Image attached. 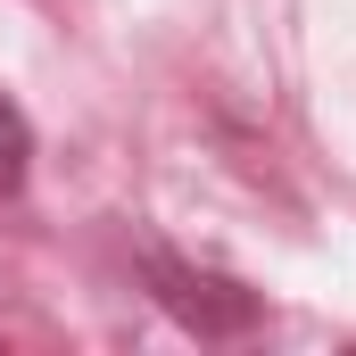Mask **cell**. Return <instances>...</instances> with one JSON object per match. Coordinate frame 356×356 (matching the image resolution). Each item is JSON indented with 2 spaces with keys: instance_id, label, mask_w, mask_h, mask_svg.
<instances>
[{
  "instance_id": "1",
  "label": "cell",
  "mask_w": 356,
  "mask_h": 356,
  "mask_svg": "<svg viewBox=\"0 0 356 356\" xmlns=\"http://www.w3.org/2000/svg\"><path fill=\"white\" fill-rule=\"evenodd\" d=\"M25 166H33V124H25V108L0 91V191H17Z\"/></svg>"
}]
</instances>
